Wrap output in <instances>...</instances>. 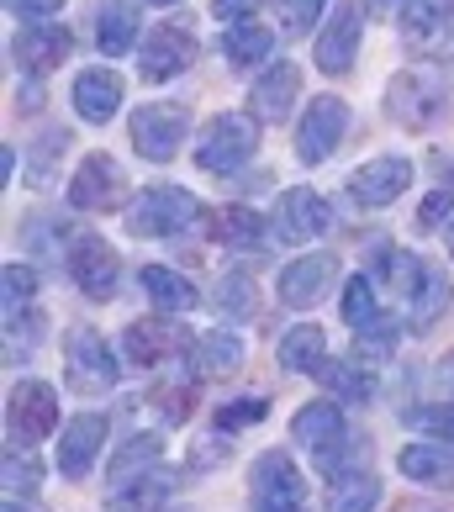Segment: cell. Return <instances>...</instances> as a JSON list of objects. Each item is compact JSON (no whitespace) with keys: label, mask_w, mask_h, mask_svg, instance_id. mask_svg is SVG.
Listing matches in <instances>:
<instances>
[{"label":"cell","mask_w":454,"mask_h":512,"mask_svg":"<svg viewBox=\"0 0 454 512\" xmlns=\"http://www.w3.org/2000/svg\"><path fill=\"white\" fill-rule=\"evenodd\" d=\"M391 280L396 296H402V312H407V328L428 333L439 317H449V301H454V280L439 270L433 259L423 254H407V249H375V275L370 280Z\"/></svg>","instance_id":"obj_1"},{"label":"cell","mask_w":454,"mask_h":512,"mask_svg":"<svg viewBox=\"0 0 454 512\" xmlns=\"http://www.w3.org/2000/svg\"><path fill=\"white\" fill-rule=\"evenodd\" d=\"M291 439L296 449L312 454V465L323 470V481H344L349 476V454H354V439H349V423L333 402H307L296 417H291Z\"/></svg>","instance_id":"obj_2"},{"label":"cell","mask_w":454,"mask_h":512,"mask_svg":"<svg viewBox=\"0 0 454 512\" xmlns=\"http://www.w3.org/2000/svg\"><path fill=\"white\" fill-rule=\"evenodd\" d=\"M254 154H259V122L249 111H222V117H212L196 138V164L206 175H233V169H243Z\"/></svg>","instance_id":"obj_3"},{"label":"cell","mask_w":454,"mask_h":512,"mask_svg":"<svg viewBox=\"0 0 454 512\" xmlns=\"http://www.w3.org/2000/svg\"><path fill=\"white\" fill-rule=\"evenodd\" d=\"M196 217H201V201L191 191H180V185H148L127 206V233L132 238H175Z\"/></svg>","instance_id":"obj_4"},{"label":"cell","mask_w":454,"mask_h":512,"mask_svg":"<svg viewBox=\"0 0 454 512\" xmlns=\"http://www.w3.org/2000/svg\"><path fill=\"white\" fill-rule=\"evenodd\" d=\"M59 428V391L37 375H22L11 386V402H6V433H11V449H32L43 444L48 433Z\"/></svg>","instance_id":"obj_5"},{"label":"cell","mask_w":454,"mask_h":512,"mask_svg":"<svg viewBox=\"0 0 454 512\" xmlns=\"http://www.w3.org/2000/svg\"><path fill=\"white\" fill-rule=\"evenodd\" d=\"M386 111H391V122H402V127H412V132L439 127V117L449 111L444 80H439V74H428V69H402V74L386 85Z\"/></svg>","instance_id":"obj_6"},{"label":"cell","mask_w":454,"mask_h":512,"mask_svg":"<svg viewBox=\"0 0 454 512\" xmlns=\"http://www.w3.org/2000/svg\"><path fill=\"white\" fill-rule=\"evenodd\" d=\"M132 148L148 159V164H169L180 154V143H185V132H191V111H185L180 101H148L132 111Z\"/></svg>","instance_id":"obj_7"},{"label":"cell","mask_w":454,"mask_h":512,"mask_svg":"<svg viewBox=\"0 0 454 512\" xmlns=\"http://www.w3.org/2000/svg\"><path fill=\"white\" fill-rule=\"evenodd\" d=\"M64 381L80 396H106L117 386V354L96 328H74L64 338Z\"/></svg>","instance_id":"obj_8"},{"label":"cell","mask_w":454,"mask_h":512,"mask_svg":"<svg viewBox=\"0 0 454 512\" xmlns=\"http://www.w3.org/2000/svg\"><path fill=\"white\" fill-rule=\"evenodd\" d=\"M359 43H365V6L359 0H338L328 11V22L317 27L312 59L323 74H349V64L359 59Z\"/></svg>","instance_id":"obj_9"},{"label":"cell","mask_w":454,"mask_h":512,"mask_svg":"<svg viewBox=\"0 0 454 512\" xmlns=\"http://www.w3.org/2000/svg\"><path fill=\"white\" fill-rule=\"evenodd\" d=\"M249 497H254V512H291V507H307V481H301V470L291 465L286 449H264L259 460H254Z\"/></svg>","instance_id":"obj_10"},{"label":"cell","mask_w":454,"mask_h":512,"mask_svg":"<svg viewBox=\"0 0 454 512\" xmlns=\"http://www.w3.org/2000/svg\"><path fill=\"white\" fill-rule=\"evenodd\" d=\"M349 132V106L338 96H317L307 111H301L296 122V159L301 164H323L338 154V143H344Z\"/></svg>","instance_id":"obj_11"},{"label":"cell","mask_w":454,"mask_h":512,"mask_svg":"<svg viewBox=\"0 0 454 512\" xmlns=\"http://www.w3.org/2000/svg\"><path fill=\"white\" fill-rule=\"evenodd\" d=\"M333 227V206L312 191V185H291L275 201V238L286 243H312Z\"/></svg>","instance_id":"obj_12"},{"label":"cell","mask_w":454,"mask_h":512,"mask_svg":"<svg viewBox=\"0 0 454 512\" xmlns=\"http://www.w3.org/2000/svg\"><path fill=\"white\" fill-rule=\"evenodd\" d=\"M122 164L111 154H85L80 169L69 175V206L74 212H111L122 201Z\"/></svg>","instance_id":"obj_13"},{"label":"cell","mask_w":454,"mask_h":512,"mask_svg":"<svg viewBox=\"0 0 454 512\" xmlns=\"http://www.w3.org/2000/svg\"><path fill=\"white\" fill-rule=\"evenodd\" d=\"M69 280L80 286L90 301H106L111 291H117V249H111L106 238H96V233H80L69 243Z\"/></svg>","instance_id":"obj_14"},{"label":"cell","mask_w":454,"mask_h":512,"mask_svg":"<svg viewBox=\"0 0 454 512\" xmlns=\"http://www.w3.org/2000/svg\"><path fill=\"white\" fill-rule=\"evenodd\" d=\"M196 64V37L180 32V27H154L148 43L138 48V74L148 85H169L175 74H185Z\"/></svg>","instance_id":"obj_15"},{"label":"cell","mask_w":454,"mask_h":512,"mask_svg":"<svg viewBox=\"0 0 454 512\" xmlns=\"http://www.w3.org/2000/svg\"><path fill=\"white\" fill-rule=\"evenodd\" d=\"M106 417L101 412H80V417H69L64 433H59V470L69 481H85L90 470H96V454L106 444Z\"/></svg>","instance_id":"obj_16"},{"label":"cell","mask_w":454,"mask_h":512,"mask_svg":"<svg viewBox=\"0 0 454 512\" xmlns=\"http://www.w3.org/2000/svg\"><path fill=\"white\" fill-rule=\"evenodd\" d=\"M74 53V37L69 27H53V22H37L27 32H16V43H11V59L16 69H27L32 80H43V74H53L64 59Z\"/></svg>","instance_id":"obj_17"},{"label":"cell","mask_w":454,"mask_h":512,"mask_svg":"<svg viewBox=\"0 0 454 512\" xmlns=\"http://www.w3.org/2000/svg\"><path fill=\"white\" fill-rule=\"evenodd\" d=\"M396 27H402V43L412 53H449L454 48V0H418Z\"/></svg>","instance_id":"obj_18"},{"label":"cell","mask_w":454,"mask_h":512,"mask_svg":"<svg viewBox=\"0 0 454 512\" xmlns=\"http://www.w3.org/2000/svg\"><path fill=\"white\" fill-rule=\"evenodd\" d=\"M333 275H338V259L333 254H301L291 259L286 270H280V307H317V296H323L333 286Z\"/></svg>","instance_id":"obj_19"},{"label":"cell","mask_w":454,"mask_h":512,"mask_svg":"<svg viewBox=\"0 0 454 512\" xmlns=\"http://www.w3.org/2000/svg\"><path fill=\"white\" fill-rule=\"evenodd\" d=\"M407 185H412V164L396 159V154H381V159L359 164L354 175H349V196L359 206H391L396 196L407 191Z\"/></svg>","instance_id":"obj_20"},{"label":"cell","mask_w":454,"mask_h":512,"mask_svg":"<svg viewBox=\"0 0 454 512\" xmlns=\"http://www.w3.org/2000/svg\"><path fill=\"white\" fill-rule=\"evenodd\" d=\"M122 74H111L106 64H96V69H80L74 74V111H80V117L90 122V127H106L111 117H117L122 111Z\"/></svg>","instance_id":"obj_21"},{"label":"cell","mask_w":454,"mask_h":512,"mask_svg":"<svg viewBox=\"0 0 454 512\" xmlns=\"http://www.w3.org/2000/svg\"><path fill=\"white\" fill-rule=\"evenodd\" d=\"M296 90H301V69L286 64V59H275L249 90V117L254 122H286L291 106H296Z\"/></svg>","instance_id":"obj_22"},{"label":"cell","mask_w":454,"mask_h":512,"mask_svg":"<svg viewBox=\"0 0 454 512\" xmlns=\"http://www.w3.org/2000/svg\"><path fill=\"white\" fill-rule=\"evenodd\" d=\"M122 344H127V359H132V365H164L169 354H191V338H185L180 328H169L164 317L132 322V328L122 333Z\"/></svg>","instance_id":"obj_23"},{"label":"cell","mask_w":454,"mask_h":512,"mask_svg":"<svg viewBox=\"0 0 454 512\" xmlns=\"http://www.w3.org/2000/svg\"><path fill=\"white\" fill-rule=\"evenodd\" d=\"M138 27H143L138 0H101V16H96V43H101L106 59H122V53L143 48V43H138Z\"/></svg>","instance_id":"obj_24"},{"label":"cell","mask_w":454,"mask_h":512,"mask_svg":"<svg viewBox=\"0 0 454 512\" xmlns=\"http://www.w3.org/2000/svg\"><path fill=\"white\" fill-rule=\"evenodd\" d=\"M143 296L154 301V307L164 317H180V312H196L201 307V296L191 286V275H180V270H169V264H143Z\"/></svg>","instance_id":"obj_25"},{"label":"cell","mask_w":454,"mask_h":512,"mask_svg":"<svg viewBox=\"0 0 454 512\" xmlns=\"http://www.w3.org/2000/svg\"><path fill=\"white\" fill-rule=\"evenodd\" d=\"M280 370L291 375H317L328 365V333L317 328V322H296V328H286V338H280Z\"/></svg>","instance_id":"obj_26"},{"label":"cell","mask_w":454,"mask_h":512,"mask_svg":"<svg viewBox=\"0 0 454 512\" xmlns=\"http://www.w3.org/2000/svg\"><path fill=\"white\" fill-rule=\"evenodd\" d=\"M396 470L418 486H454V449L449 444H402Z\"/></svg>","instance_id":"obj_27"},{"label":"cell","mask_w":454,"mask_h":512,"mask_svg":"<svg viewBox=\"0 0 454 512\" xmlns=\"http://www.w3.org/2000/svg\"><path fill=\"white\" fill-rule=\"evenodd\" d=\"M169 497H175V476H164V470H148V476L127 481L111 491L106 512H164Z\"/></svg>","instance_id":"obj_28"},{"label":"cell","mask_w":454,"mask_h":512,"mask_svg":"<svg viewBox=\"0 0 454 512\" xmlns=\"http://www.w3.org/2000/svg\"><path fill=\"white\" fill-rule=\"evenodd\" d=\"M270 48H275V37L270 27H259V22H233L222 32V53H227V64L233 69H254L270 59Z\"/></svg>","instance_id":"obj_29"},{"label":"cell","mask_w":454,"mask_h":512,"mask_svg":"<svg viewBox=\"0 0 454 512\" xmlns=\"http://www.w3.org/2000/svg\"><path fill=\"white\" fill-rule=\"evenodd\" d=\"M381 507V476L349 470L344 481H328V512H375Z\"/></svg>","instance_id":"obj_30"},{"label":"cell","mask_w":454,"mask_h":512,"mask_svg":"<svg viewBox=\"0 0 454 512\" xmlns=\"http://www.w3.org/2000/svg\"><path fill=\"white\" fill-rule=\"evenodd\" d=\"M159 433H138L132 444H122L117 454H111V486H127V481H138V476H148V470H159Z\"/></svg>","instance_id":"obj_31"},{"label":"cell","mask_w":454,"mask_h":512,"mask_svg":"<svg viewBox=\"0 0 454 512\" xmlns=\"http://www.w3.org/2000/svg\"><path fill=\"white\" fill-rule=\"evenodd\" d=\"M206 227H212L217 243H238V249H254V243H264V217L249 212V206H217V212L206 217Z\"/></svg>","instance_id":"obj_32"},{"label":"cell","mask_w":454,"mask_h":512,"mask_svg":"<svg viewBox=\"0 0 454 512\" xmlns=\"http://www.w3.org/2000/svg\"><path fill=\"white\" fill-rule=\"evenodd\" d=\"M338 312H344V322H349L354 333L375 328V322L386 317V307L375 301V280H370V275H349V280H344V301H338Z\"/></svg>","instance_id":"obj_33"},{"label":"cell","mask_w":454,"mask_h":512,"mask_svg":"<svg viewBox=\"0 0 454 512\" xmlns=\"http://www.w3.org/2000/svg\"><path fill=\"white\" fill-rule=\"evenodd\" d=\"M323 381L344 396V402H370L375 396V375L359 365V354H349V359H328L323 365Z\"/></svg>","instance_id":"obj_34"},{"label":"cell","mask_w":454,"mask_h":512,"mask_svg":"<svg viewBox=\"0 0 454 512\" xmlns=\"http://www.w3.org/2000/svg\"><path fill=\"white\" fill-rule=\"evenodd\" d=\"M196 354H201V365L212 370V375H233L238 365H243V344H238V333H206L201 344H196Z\"/></svg>","instance_id":"obj_35"},{"label":"cell","mask_w":454,"mask_h":512,"mask_svg":"<svg viewBox=\"0 0 454 512\" xmlns=\"http://www.w3.org/2000/svg\"><path fill=\"white\" fill-rule=\"evenodd\" d=\"M254 301H259V291H254V280L243 275V270H233V275L217 280V312H222V317H249Z\"/></svg>","instance_id":"obj_36"},{"label":"cell","mask_w":454,"mask_h":512,"mask_svg":"<svg viewBox=\"0 0 454 512\" xmlns=\"http://www.w3.org/2000/svg\"><path fill=\"white\" fill-rule=\"evenodd\" d=\"M64 233H69V222H59V217H32V222L22 227V249L37 254V259L64 254Z\"/></svg>","instance_id":"obj_37"},{"label":"cell","mask_w":454,"mask_h":512,"mask_svg":"<svg viewBox=\"0 0 454 512\" xmlns=\"http://www.w3.org/2000/svg\"><path fill=\"white\" fill-rule=\"evenodd\" d=\"M0 291H6V317L11 312H32V301H37V275L27 270V264H6L0 270Z\"/></svg>","instance_id":"obj_38"},{"label":"cell","mask_w":454,"mask_h":512,"mask_svg":"<svg viewBox=\"0 0 454 512\" xmlns=\"http://www.w3.org/2000/svg\"><path fill=\"white\" fill-rule=\"evenodd\" d=\"M64 148H69V132H43L32 148V159H27V185H37V191L53 185V159H59Z\"/></svg>","instance_id":"obj_39"},{"label":"cell","mask_w":454,"mask_h":512,"mask_svg":"<svg viewBox=\"0 0 454 512\" xmlns=\"http://www.w3.org/2000/svg\"><path fill=\"white\" fill-rule=\"evenodd\" d=\"M270 6L286 37H307L317 27V16H323V0H270Z\"/></svg>","instance_id":"obj_40"},{"label":"cell","mask_w":454,"mask_h":512,"mask_svg":"<svg viewBox=\"0 0 454 512\" xmlns=\"http://www.w3.org/2000/svg\"><path fill=\"white\" fill-rule=\"evenodd\" d=\"M412 428H423L433 444H449V449H454V402H428V407H412Z\"/></svg>","instance_id":"obj_41"},{"label":"cell","mask_w":454,"mask_h":512,"mask_svg":"<svg viewBox=\"0 0 454 512\" xmlns=\"http://www.w3.org/2000/svg\"><path fill=\"white\" fill-rule=\"evenodd\" d=\"M37 486H43V465H37L32 454L11 449V454H6V491H11V497H16V491H22V497H32Z\"/></svg>","instance_id":"obj_42"},{"label":"cell","mask_w":454,"mask_h":512,"mask_svg":"<svg viewBox=\"0 0 454 512\" xmlns=\"http://www.w3.org/2000/svg\"><path fill=\"white\" fill-rule=\"evenodd\" d=\"M259 417H264V402H259V396H249V402H227V407H217L212 423H217V433H238L243 423H259Z\"/></svg>","instance_id":"obj_43"},{"label":"cell","mask_w":454,"mask_h":512,"mask_svg":"<svg viewBox=\"0 0 454 512\" xmlns=\"http://www.w3.org/2000/svg\"><path fill=\"white\" fill-rule=\"evenodd\" d=\"M449 212H454V196L449 191H428L423 206H418V227H423V233H433V227H439Z\"/></svg>","instance_id":"obj_44"},{"label":"cell","mask_w":454,"mask_h":512,"mask_svg":"<svg viewBox=\"0 0 454 512\" xmlns=\"http://www.w3.org/2000/svg\"><path fill=\"white\" fill-rule=\"evenodd\" d=\"M6 6H11L16 16H32V22H43V16L64 11V0H6Z\"/></svg>","instance_id":"obj_45"},{"label":"cell","mask_w":454,"mask_h":512,"mask_svg":"<svg viewBox=\"0 0 454 512\" xmlns=\"http://www.w3.org/2000/svg\"><path fill=\"white\" fill-rule=\"evenodd\" d=\"M259 6V0H212V11L222 16V22L227 27H233V22H249V11Z\"/></svg>","instance_id":"obj_46"},{"label":"cell","mask_w":454,"mask_h":512,"mask_svg":"<svg viewBox=\"0 0 454 512\" xmlns=\"http://www.w3.org/2000/svg\"><path fill=\"white\" fill-rule=\"evenodd\" d=\"M365 6H370L375 16H391V22H402V16L418 6V0H365Z\"/></svg>","instance_id":"obj_47"},{"label":"cell","mask_w":454,"mask_h":512,"mask_svg":"<svg viewBox=\"0 0 454 512\" xmlns=\"http://www.w3.org/2000/svg\"><path fill=\"white\" fill-rule=\"evenodd\" d=\"M439 386H444V396L454 402V354H444V365H439Z\"/></svg>","instance_id":"obj_48"},{"label":"cell","mask_w":454,"mask_h":512,"mask_svg":"<svg viewBox=\"0 0 454 512\" xmlns=\"http://www.w3.org/2000/svg\"><path fill=\"white\" fill-rule=\"evenodd\" d=\"M0 175H6V180L16 175V148H0Z\"/></svg>","instance_id":"obj_49"},{"label":"cell","mask_w":454,"mask_h":512,"mask_svg":"<svg viewBox=\"0 0 454 512\" xmlns=\"http://www.w3.org/2000/svg\"><path fill=\"white\" fill-rule=\"evenodd\" d=\"M6 512H27V507H22V502H16V497H11V502H6Z\"/></svg>","instance_id":"obj_50"},{"label":"cell","mask_w":454,"mask_h":512,"mask_svg":"<svg viewBox=\"0 0 454 512\" xmlns=\"http://www.w3.org/2000/svg\"><path fill=\"white\" fill-rule=\"evenodd\" d=\"M444 243H449V254H454V222H449V233H444Z\"/></svg>","instance_id":"obj_51"},{"label":"cell","mask_w":454,"mask_h":512,"mask_svg":"<svg viewBox=\"0 0 454 512\" xmlns=\"http://www.w3.org/2000/svg\"><path fill=\"white\" fill-rule=\"evenodd\" d=\"M148 6H180V0H148Z\"/></svg>","instance_id":"obj_52"},{"label":"cell","mask_w":454,"mask_h":512,"mask_svg":"<svg viewBox=\"0 0 454 512\" xmlns=\"http://www.w3.org/2000/svg\"><path fill=\"white\" fill-rule=\"evenodd\" d=\"M291 512H307V507H291Z\"/></svg>","instance_id":"obj_53"},{"label":"cell","mask_w":454,"mask_h":512,"mask_svg":"<svg viewBox=\"0 0 454 512\" xmlns=\"http://www.w3.org/2000/svg\"><path fill=\"white\" fill-rule=\"evenodd\" d=\"M164 512H180V507H164Z\"/></svg>","instance_id":"obj_54"}]
</instances>
